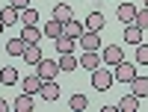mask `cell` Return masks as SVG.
I'll list each match as a JSON object with an SVG mask.
<instances>
[{
  "label": "cell",
  "mask_w": 148,
  "mask_h": 112,
  "mask_svg": "<svg viewBox=\"0 0 148 112\" xmlns=\"http://www.w3.org/2000/svg\"><path fill=\"white\" fill-rule=\"evenodd\" d=\"M53 44H56V50H59V53H71V50H74V44H77V39H71V35L62 33L59 39H53Z\"/></svg>",
  "instance_id": "obj_18"
},
{
  "label": "cell",
  "mask_w": 148,
  "mask_h": 112,
  "mask_svg": "<svg viewBox=\"0 0 148 112\" xmlns=\"http://www.w3.org/2000/svg\"><path fill=\"white\" fill-rule=\"evenodd\" d=\"M145 6H148V0H145Z\"/></svg>",
  "instance_id": "obj_32"
},
{
  "label": "cell",
  "mask_w": 148,
  "mask_h": 112,
  "mask_svg": "<svg viewBox=\"0 0 148 112\" xmlns=\"http://www.w3.org/2000/svg\"><path fill=\"white\" fill-rule=\"evenodd\" d=\"M53 18L65 24V21H71V18H74V9H71L68 3H59V6H53Z\"/></svg>",
  "instance_id": "obj_21"
},
{
  "label": "cell",
  "mask_w": 148,
  "mask_h": 112,
  "mask_svg": "<svg viewBox=\"0 0 148 112\" xmlns=\"http://www.w3.org/2000/svg\"><path fill=\"white\" fill-rule=\"evenodd\" d=\"M77 44L83 47V50H98V47H101V33H89V30H86L77 39Z\"/></svg>",
  "instance_id": "obj_5"
},
{
  "label": "cell",
  "mask_w": 148,
  "mask_h": 112,
  "mask_svg": "<svg viewBox=\"0 0 148 112\" xmlns=\"http://www.w3.org/2000/svg\"><path fill=\"white\" fill-rule=\"evenodd\" d=\"M116 15H119V21H121V24L127 27V24H133V18H136V6H133V3H127V0H125V3L119 6V12H116Z\"/></svg>",
  "instance_id": "obj_9"
},
{
  "label": "cell",
  "mask_w": 148,
  "mask_h": 112,
  "mask_svg": "<svg viewBox=\"0 0 148 112\" xmlns=\"http://www.w3.org/2000/svg\"><path fill=\"white\" fill-rule=\"evenodd\" d=\"M59 68H62V71H77V65H80V59L77 56H74V50L71 53H59Z\"/></svg>",
  "instance_id": "obj_17"
},
{
  "label": "cell",
  "mask_w": 148,
  "mask_h": 112,
  "mask_svg": "<svg viewBox=\"0 0 148 112\" xmlns=\"http://www.w3.org/2000/svg\"><path fill=\"white\" fill-rule=\"evenodd\" d=\"M45 35H47V39H59V35H62V21L51 18V21L45 24Z\"/></svg>",
  "instance_id": "obj_22"
},
{
  "label": "cell",
  "mask_w": 148,
  "mask_h": 112,
  "mask_svg": "<svg viewBox=\"0 0 148 112\" xmlns=\"http://www.w3.org/2000/svg\"><path fill=\"white\" fill-rule=\"evenodd\" d=\"M125 41H127V44H133V47L142 44V30L136 27V24H127V27H125Z\"/></svg>",
  "instance_id": "obj_15"
},
{
  "label": "cell",
  "mask_w": 148,
  "mask_h": 112,
  "mask_svg": "<svg viewBox=\"0 0 148 112\" xmlns=\"http://www.w3.org/2000/svg\"><path fill=\"white\" fill-rule=\"evenodd\" d=\"M130 92L136 94L139 100L148 97V77H133V80H130Z\"/></svg>",
  "instance_id": "obj_14"
},
{
  "label": "cell",
  "mask_w": 148,
  "mask_h": 112,
  "mask_svg": "<svg viewBox=\"0 0 148 112\" xmlns=\"http://www.w3.org/2000/svg\"><path fill=\"white\" fill-rule=\"evenodd\" d=\"M133 24H136L142 33L148 30V6H145V9H136V18H133Z\"/></svg>",
  "instance_id": "obj_26"
},
{
  "label": "cell",
  "mask_w": 148,
  "mask_h": 112,
  "mask_svg": "<svg viewBox=\"0 0 148 112\" xmlns=\"http://www.w3.org/2000/svg\"><path fill=\"white\" fill-rule=\"evenodd\" d=\"M0 83H3V86H15V83H18V71H15V65H6L3 71H0Z\"/></svg>",
  "instance_id": "obj_23"
},
{
  "label": "cell",
  "mask_w": 148,
  "mask_h": 112,
  "mask_svg": "<svg viewBox=\"0 0 148 112\" xmlns=\"http://www.w3.org/2000/svg\"><path fill=\"white\" fill-rule=\"evenodd\" d=\"M42 83H45V80L39 77V74H30V77H24V80H21V89H24V92H30V94H39V92H42Z\"/></svg>",
  "instance_id": "obj_8"
},
{
  "label": "cell",
  "mask_w": 148,
  "mask_h": 112,
  "mask_svg": "<svg viewBox=\"0 0 148 112\" xmlns=\"http://www.w3.org/2000/svg\"><path fill=\"white\" fill-rule=\"evenodd\" d=\"M101 59H104V65H119V62L125 59V50H121L119 44H107L101 50Z\"/></svg>",
  "instance_id": "obj_4"
},
{
  "label": "cell",
  "mask_w": 148,
  "mask_h": 112,
  "mask_svg": "<svg viewBox=\"0 0 148 112\" xmlns=\"http://www.w3.org/2000/svg\"><path fill=\"white\" fill-rule=\"evenodd\" d=\"M6 109H9V103L3 100V97H0V112H6Z\"/></svg>",
  "instance_id": "obj_30"
},
{
  "label": "cell",
  "mask_w": 148,
  "mask_h": 112,
  "mask_svg": "<svg viewBox=\"0 0 148 112\" xmlns=\"http://www.w3.org/2000/svg\"><path fill=\"white\" fill-rule=\"evenodd\" d=\"M113 80H116V74L107 71L104 65H98V68L92 71V89H98V92H107L110 86H113Z\"/></svg>",
  "instance_id": "obj_1"
},
{
  "label": "cell",
  "mask_w": 148,
  "mask_h": 112,
  "mask_svg": "<svg viewBox=\"0 0 148 112\" xmlns=\"http://www.w3.org/2000/svg\"><path fill=\"white\" fill-rule=\"evenodd\" d=\"M12 106H15L18 112H33V94L30 92H21L15 100H12Z\"/></svg>",
  "instance_id": "obj_13"
},
{
  "label": "cell",
  "mask_w": 148,
  "mask_h": 112,
  "mask_svg": "<svg viewBox=\"0 0 148 112\" xmlns=\"http://www.w3.org/2000/svg\"><path fill=\"white\" fill-rule=\"evenodd\" d=\"M0 21H3L6 27H9V24H15V21H21V12H18L15 6H6L3 12H0Z\"/></svg>",
  "instance_id": "obj_25"
},
{
  "label": "cell",
  "mask_w": 148,
  "mask_h": 112,
  "mask_svg": "<svg viewBox=\"0 0 148 112\" xmlns=\"http://www.w3.org/2000/svg\"><path fill=\"white\" fill-rule=\"evenodd\" d=\"M86 30H89V33H101L104 30V15H101V12H92V15L86 18Z\"/></svg>",
  "instance_id": "obj_20"
},
{
  "label": "cell",
  "mask_w": 148,
  "mask_h": 112,
  "mask_svg": "<svg viewBox=\"0 0 148 112\" xmlns=\"http://www.w3.org/2000/svg\"><path fill=\"white\" fill-rule=\"evenodd\" d=\"M9 6H15V9L21 12V9H27V6H30V0H9Z\"/></svg>",
  "instance_id": "obj_29"
},
{
  "label": "cell",
  "mask_w": 148,
  "mask_h": 112,
  "mask_svg": "<svg viewBox=\"0 0 148 112\" xmlns=\"http://www.w3.org/2000/svg\"><path fill=\"white\" fill-rule=\"evenodd\" d=\"M59 71H62V68H59V62H56V59H42L39 65H36V74H39L42 80H56V74H59Z\"/></svg>",
  "instance_id": "obj_2"
},
{
  "label": "cell",
  "mask_w": 148,
  "mask_h": 112,
  "mask_svg": "<svg viewBox=\"0 0 148 112\" xmlns=\"http://www.w3.org/2000/svg\"><path fill=\"white\" fill-rule=\"evenodd\" d=\"M136 65H148V44H136Z\"/></svg>",
  "instance_id": "obj_28"
},
{
  "label": "cell",
  "mask_w": 148,
  "mask_h": 112,
  "mask_svg": "<svg viewBox=\"0 0 148 112\" xmlns=\"http://www.w3.org/2000/svg\"><path fill=\"white\" fill-rule=\"evenodd\" d=\"M62 33H65V35H71V39H80V35L86 33V24H80V21H74V18H71V21H65V24H62Z\"/></svg>",
  "instance_id": "obj_11"
},
{
  "label": "cell",
  "mask_w": 148,
  "mask_h": 112,
  "mask_svg": "<svg viewBox=\"0 0 148 112\" xmlns=\"http://www.w3.org/2000/svg\"><path fill=\"white\" fill-rule=\"evenodd\" d=\"M3 30H6V24H3V21H0V33H3Z\"/></svg>",
  "instance_id": "obj_31"
},
{
  "label": "cell",
  "mask_w": 148,
  "mask_h": 112,
  "mask_svg": "<svg viewBox=\"0 0 148 112\" xmlns=\"http://www.w3.org/2000/svg\"><path fill=\"white\" fill-rule=\"evenodd\" d=\"M80 65H83L86 71H95L98 65H104V59H101V53H98V50H83V56H80Z\"/></svg>",
  "instance_id": "obj_6"
},
{
  "label": "cell",
  "mask_w": 148,
  "mask_h": 112,
  "mask_svg": "<svg viewBox=\"0 0 148 112\" xmlns=\"http://www.w3.org/2000/svg\"><path fill=\"white\" fill-rule=\"evenodd\" d=\"M86 106H89V97H86V94H74L71 97V109L74 112H83Z\"/></svg>",
  "instance_id": "obj_27"
},
{
  "label": "cell",
  "mask_w": 148,
  "mask_h": 112,
  "mask_svg": "<svg viewBox=\"0 0 148 112\" xmlns=\"http://www.w3.org/2000/svg\"><path fill=\"white\" fill-rule=\"evenodd\" d=\"M24 50H27V41H24L21 35L6 41V53H9V56H24Z\"/></svg>",
  "instance_id": "obj_16"
},
{
  "label": "cell",
  "mask_w": 148,
  "mask_h": 112,
  "mask_svg": "<svg viewBox=\"0 0 148 112\" xmlns=\"http://www.w3.org/2000/svg\"><path fill=\"white\" fill-rule=\"evenodd\" d=\"M42 97H45V100H56V97H59V86H56V80H45L42 83V92H39Z\"/></svg>",
  "instance_id": "obj_12"
},
{
  "label": "cell",
  "mask_w": 148,
  "mask_h": 112,
  "mask_svg": "<svg viewBox=\"0 0 148 112\" xmlns=\"http://www.w3.org/2000/svg\"><path fill=\"white\" fill-rule=\"evenodd\" d=\"M21 24H24V27H27V24H39V9H36V6L21 9Z\"/></svg>",
  "instance_id": "obj_24"
},
{
  "label": "cell",
  "mask_w": 148,
  "mask_h": 112,
  "mask_svg": "<svg viewBox=\"0 0 148 112\" xmlns=\"http://www.w3.org/2000/svg\"><path fill=\"white\" fill-rule=\"evenodd\" d=\"M42 35H45V30H39V24H27V27H24V33H21V39L27 41V44H39Z\"/></svg>",
  "instance_id": "obj_7"
},
{
  "label": "cell",
  "mask_w": 148,
  "mask_h": 112,
  "mask_svg": "<svg viewBox=\"0 0 148 112\" xmlns=\"http://www.w3.org/2000/svg\"><path fill=\"white\" fill-rule=\"evenodd\" d=\"M113 74H116V80H119V83H127V86H130V80L136 77V65H133V62H127V59H121L119 65H116Z\"/></svg>",
  "instance_id": "obj_3"
},
{
  "label": "cell",
  "mask_w": 148,
  "mask_h": 112,
  "mask_svg": "<svg viewBox=\"0 0 148 112\" xmlns=\"http://www.w3.org/2000/svg\"><path fill=\"white\" fill-rule=\"evenodd\" d=\"M21 59L27 62V65H39V62L45 59V56H42V47H39V44H27V50H24Z\"/></svg>",
  "instance_id": "obj_10"
},
{
  "label": "cell",
  "mask_w": 148,
  "mask_h": 112,
  "mask_svg": "<svg viewBox=\"0 0 148 112\" xmlns=\"http://www.w3.org/2000/svg\"><path fill=\"white\" fill-rule=\"evenodd\" d=\"M119 109H121V112H136V109H139V97L133 94V92L125 94V97L119 100Z\"/></svg>",
  "instance_id": "obj_19"
}]
</instances>
